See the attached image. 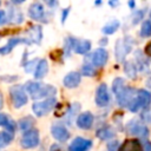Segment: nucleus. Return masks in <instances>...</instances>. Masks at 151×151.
I'll list each match as a JSON object with an SVG mask.
<instances>
[{
    "instance_id": "6e6552de",
    "label": "nucleus",
    "mask_w": 151,
    "mask_h": 151,
    "mask_svg": "<svg viewBox=\"0 0 151 151\" xmlns=\"http://www.w3.org/2000/svg\"><path fill=\"white\" fill-rule=\"evenodd\" d=\"M131 50V44L129 42L127 39H124V40H118L117 41V45H116V57H117V60L118 61H122L126 53H129Z\"/></svg>"
},
{
    "instance_id": "39448f33",
    "label": "nucleus",
    "mask_w": 151,
    "mask_h": 151,
    "mask_svg": "<svg viewBox=\"0 0 151 151\" xmlns=\"http://www.w3.org/2000/svg\"><path fill=\"white\" fill-rule=\"evenodd\" d=\"M55 99L54 98H47L42 101H37L32 105V110L33 112L38 116V117H41V116H45L50 111H52V109L54 107L55 105Z\"/></svg>"
},
{
    "instance_id": "f704fd0d",
    "label": "nucleus",
    "mask_w": 151,
    "mask_h": 151,
    "mask_svg": "<svg viewBox=\"0 0 151 151\" xmlns=\"http://www.w3.org/2000/svg\"><path fill=\"white\" fill-rule=\"evenodd\" d=\"M150 17H151V12H150Z\"/></svg>"
},
{
    "instance_id": "20e7f679",
    "label": "nucleus",
    "mask_w": 151,
    "mask_h": 151,
    "mask_svg": "<svg viewBox=\"0 0 151 151\" xmlns=\"http://www.w3.org/2000/svg\"><path fill=\"white\" fill-rule=\"evenodd\" d=\"M150 104H151V94L145 90H139L137 93V97L129 105V109L131 111H137L139 107L146 109Z\"/></svg>"
},
{
    "instance_id": "9b49d317",
    "label": "nucleus",
    "mask_w": 151,
    "mask_h": 151,
    "mask_svg": "<svg viewBox=\"0 0 151 151\" xmlns=\"http://www.w3.org/2000/svg\"><path fill=\"white\" fill-rule=\"evenodd\" d=\"M91 145H92L91 140L78 137L71 143V145L68 147V151H87L91 147Z\"/></svg>"
},
{
    "instance_id": "a211bd4d",
    "label": "nucleus",
    "mask_w": 151,
    "mask_h": 151,
    "mask_svg": "<svg viewBox=\"0 0 151 151\" xmlns=\"http://www.w3.org/2000/svg\"><path fill=\"white\" fill-rule=\"evenodd\" d=\"M127 131L133 134H139V136H144V137L147 136V129L144 125L137 124V122H131L127 125Z\"/></svg>"
},
{
    "instance_id": "2eb2a0df",
    "label": "nucleus",
    "mask_w": 151,
    "mask_h": 151,
    "mask_svg": "<svg viewBox=\"0 0 151 151\" xmlns=\"http://www.w3.org/2000/svg\"><path fill=\"white\" fill-rule=\"evenodd\" d=\"M79 83H80V74L78 72H70L64 78V85L68 88H73L78 86Z\"/></svg>"
},
{
    "instance_id": "473e14b6",
    "label": "nucleus",
    "mask_w": 151,
    "mask_h": 151,
    "mask_svg": "<svg viewBox=\"0 0 151 151\" xmlns=\"http://www.w3.org/2000/svg\"><path fill=\"white\" fill-rule=\"evenodd\" d=\"M146 84H147V86H149V87H151V78H149V79H147Z\"/></svg>"
},
{
    "instance_id": "4468645a",
    "label": "nucleus",
    "mask_w": 151,
    "mask_h": 151,
    "mask_svg": "<svg viewBox=\"0 0 151 151\" xmlns=\"http://www.w3.org/2000/svg\"><path fill=\"white\" fill-rule=\"evenodd\" d=\"M92 123H93V116L90 113V112H85V113H81L78 119H77V125L80 127V129H84V130H87L92 126Z\"/></svg>"
},
{
    "instance_id": "f257e3e1",
    "label": "nucleus",
    "mask_w": 151,
    "mask_h": 151,
    "mask_svg": "<svg viewBox=\"0 0 151 151\" xmlns=\"http://www.w3.org/2000/svg\"><path fill=\"white\" fill-rule=\"evenodd\" d=\"M112 90H113L120 106H126V105H130L132 103V100H133L132 94H131L132 90L127 88L125 86V81L123 79H120V78L114 79L113 85H112Z\"/></svg>"
},
{
    "instance_id": "4be33fe9",
    "label": "nucleus",
    "mask_w": 151,
    "mask_h": 151,
    "mask_svg": "<svg viewBox=\"0 0 151 151\" xmlns=\"http://www.w3.org/2000/svg\"><path fill=\"white\" fill-rule=\"evenodd\" d=\"M113 134H114V132L111 127H103L97 131V137H99L100 139H109V138L113 137Z\"/></svg>"
},
{
    "instance_id": "f8f14e48",
    "label": "nucleus",
    "mask_w": 151,
    "mask_h": 151,
    "mask_svg": "<svg viewBox=\"0 0 151 151\" xmlns=\"http://www.w3.org/2000/svg\"><path fill=\"white\" fill-rule=\"evenodd\" d=\"M44 13H45L44 7H42V5L39 4V2L32 4V5L29 6V8H28V15H29V18H32L33 20H42Z\"/></svg>"
},
{
    "instance_id": "6ab92c4d",
    "label": "nucleus",
    "mask_w": 151,
    "mask_h": 151,
    "mask_svg": "<svg viewBox=\"0 0 151 151\" xmlns=\"http://www.w3.org/2000/svg\"><path fill=\"white\" fill-rule=\"evenodd\" d=\"M47 71H48V64H47V61L45 59H42L37 65V68H35V72H34V77L37 79H41V78L45 77Z\"/></svg>"
},
{
    "instance_id": "7c9ffc66",
    "label": "nucleus",
    "mask_w": 151,
    "mask_h": 151,
    "mask_svg": "<svg viewBox=\"0 0 151 151\" xmlns=\"http://www.w3.org/2000/svg\"><path fill=\"white\" fill-rule=\"evenodd\" d=\"M5 18V11L0 9V22H2V19Z\"/></svg>"
},
{
    "instance_id": "412c9836",
    "label": "nucleus",
    "mask_w": 151,
    "mask_h": 151,
    "mask_svg": "<svg viewBox=\"0 0 151 151\" xmlns=\"http://www.w3.org/2000/svg\"><path fill=\"white\" fill-rule=\"evenodd\" d=\"M119 27V21L118 20H112L110 21L109 24H106L104 27H103V33L105 34H112L117 31V28Z\"/></svg>"
},
{
    "instance_id": "1a4fd4ad",
    "label": "nucleus",
    "mask_w": 151,
    "mask_h": 151,
    "mask_svg": "<svg viewBox=\"0 0 151 151\" xmlns=\"http://www.w3.org/2000/svg\"><path fill=\"white\" fill-rule=\"evenodd\" d=\"M109 92H107V87L105 84L99 85V87L97 88V93H96V104L100 107H104L109 104Z\"/></svg>"
},
{
    "instance_id": "5701e85b",
    "label": "nucleus",
    "mask_w": 151,
    "mask_h": 151,
    "mask_svg": "<svg viewBox=\"0 0 151 151\" xmlns=\"http://www.w3.org/2000/svg\"><path fill=\"white\" fill-rule=\"evenodd\" d=\"M13 139V136L9 132H0V149L7 146Z\"/></svg>"
},
{
    "instance_id": "c756f323",
    "label": "nucleus",
    "mask_w": 151,
    "mask_h": 151,
    "mask_svg": "<svg viewBox=\"0 0 151 151\" xmlns=\"http://www.w3.org/2000/svg\"><path fill=\"white\" fill-rule=\"evenodd\" d=\"M145 52H146V54L151 55V42H150V44H147V46L145 47Z\"/></svg>"
},
{
    "instance_id": "a878e982",
    "label": "nucleus",
    "mask_w": 151,
    "mask_h": 151,
    "mask_svg": "<svg viewBox=\"0 0 151 151\" xmlns=\"http://www.w3.org/2000/svg\"><path fill=\"white\" fill-rule=\"evenodd\" d=\"M83 73H84L85 76L92 77V76L94 74V70H93L90 65H84V67H83Z\"/></svg>"
},
{
    "instance_id": "dca6fc26",
    "label": "nucleus",
    "mask_w": 151,
    "mask_h": 151,
    "mask_svg": "<svg viewBox=\"0 0 151 151\" xmlns=\"http://www.w3.org/2000/svg\"><path fill=\"white\" fill-rule=\"evenodd\" d=\"M20 42H26V44H28L29 41L28 40H26V39H22V38H11L9 40H8V42L4 46V47H0V54H8L18 44H20Z\"/></svg>"
},
{
    "instance_id": "2f4dec72",
    "label": "nucleus",
    "mask_w": 151,
    "mask_h": 151,
    "mask_svg": "<svg viewBox=\"0 0 151 151\" xmlns=\"http://www.w3.org/2000/svg\"><path fill=\"white\" fill-rule=\"evenodd\" d=\"M2 104H4V97H2V93L0 91V109L2 107Z\"/></svg>"
},
{
    "instance_id": "cd10ccee",
    "label": "nucleus",
    "mask_w": 151,
    "mask_h": 151,
    "mask_svg": "<svg viewBox=\"0 0 151 151\" xmlns=\"http://www.w3.org/2000/svg\"><path fill=\"white\" fill-rule=\"evenodd\" d=\"M143 145H144V151H151V143L144 142Z\"/></svg>"
},
{
    "instance_id": "423d86ee",
    "label": "nucleus",
    "mask_w": 151,
    "mask_h": 151,
    "mask_svg": "<svg viewBox=\"0 0 151 151\" xmlns=\"http://www.w3.org/2000/svg\"><path fill=\"white\" fill-rule=\"evenodd\" d=\"M20 144L25 149H32L35 147L39 144V132L38 130H29L24 133V136L20 139Z\"/></svg>"
},
{
    "instance_id": "b1692460",
    "label": "nucleus",
    "mask_w": 151,
    "mask_h": 151,
    "mask_svg": "<svg viewBox=\"0 0 151 151\" xmlns=\"http://www.w3.org/2000/svg\"><path fill=\"white\" fill-rule=\"evenodd\" d=\"M125 73L127 74L129 78H132V79L136 78V73H137L136 72V67H134V65L131 61L126 63V65H125Z\"/></svg>"
},
{
    "instance_id": "c85d7f7f",
    "label": "nucleus",
    "mask_w": 151,
    "mask_h": 151,
    "mask_svg": "<svg viewBox=\"0 0 151 151\" xmlns=\"http://www.w3.org/2000/svg\"><path fill=\"white\" fill-rule=\"evenodd\" d=\"M34 63H35V61H29V63L26 65V67H25L26 72H31V71H32V65H34Z\"/></svg>"
},
{
    "instance_id": "0eeeda50",
    "label": "nucleus",
    "mask_w": 151,
    "mask_h": 151,
    "mask_svg": "<svg viewBox=\"0 0 151 151\" xmlns=\"http://www.w3.org/2000/svg\"><path fill=\"white\" fill-rule=\"evenodd\" d=\"M68 42L71 45V47L73 48V51L76 53L79 54H84L86 52H88L90 47H91V42L88 40H77V39H68Z\"/></svg>"
},
{
    "instance_id": "72a5a7b5",
    "label": "nucleus",
    "mask_w": 151,
    "mask_h": 151,
    "mask_svg": "<svg viewBox=\"0 0 151 151\" xmlns=\"http://www.w3.org/2000/svg\"><path fill=\"white\" fill-rule=\"evenodd\" d=\"M51 151H59V149H58L57 146H53V147L51 149Z\"/></svg>"
},
{
    "instance_id": "9d476101",
    "label": "nucleus",
    "mask_w": 151,
    "mask_h": 151,
    "mask_svg": "<svg viewBox=\"0 0 151 151\" xmlns=\"http://www.w3.org/2000/svg\"><path fill=\"white\" fill-rule=\"evenodd\" d=\"M92 64L97 67H103L107 61V52L104 48H97L91 55Z\"/></svg>"
},
{
    "instance_id": "f3484780",
    "label": "nucleus",
    "mask_w": 151,
    "mask_h": 151,
    "mask_svg": "<svg viewBox=\"0 0 151 151\" xmlns=\"http://www.w3.org/2000/svg\"><path fill=\"white\" fill-rule=\"evenodd\" d=\"M119 151H142V144L137 139H127L123 143Z\"/></svg>"
},
{
    "instance_id": "bb28decb",
    "label": "nucleus",
    "mask_w": 151,
    "mask_h": 151,
    "mask_svg": "<svg viewBox=\"0 0 151 151\" xmlns=\"http://www.w3.org/2000/svg\"><path fill=\"white\" fill-rule=\"evenodd\" d=\"M8 119H9V118H8L5 113H0V126H5V124L7 123Z\"/></svg>"
},
{
    "instance_id": "393cba45",
    "label": "nucleus",
    "mask_w": 151,
    "mask_h": 151,
    "mask_svg": "<svg viewBox=\"0 0 151 151\" xmlns=\"http://www.w3.org/2000/svg\"><path fill=\"white\" fill-rule=\"evenodd\" d=\"M140 35L143 37H150L151 35V22L150 21H144L140 28Z\"/></svg>"
},
{
    "instance_id": "f03ea898",
    "label": "nucleus",
    "mask_w": 151,
    "mask_h": 151,
    "mask_svg": "<svg viewBox=\"0 0 151 151\" xmlns=\"http://www.w3.org/2000/svg\"><path fill=\"white\" fill-rule=\"evenodd\" d=\"M26 90L33 99H39L55 93V88L51 85H44L37 81H28L26 84Z\"/></svg>"
},
{
    "instance_id": "aec40b11",
    "label": "nucleus",
    "mask_w": 151,
    "mask_h": 151,
    "mask_svg": "<svg viewBox=\"0 0 151 151\" xmlns=\"http://www.w3.org/2000/svg\"><path fill=\"white\" fill-rule=\"evenodd\" d=\"M33 123H34V120H33L32 117H25V118H22V119L19 120V129L21 131L27 132L33 126Z\"/></svg>"
},
{
    "instance_id": "7ed1b4c3",
    "label": "nucleus",
    "mask_w": 151,
    "mask_h": 151,
    "mask_svg": "<svg viewBox=\"0 0 151 151\" xmlns=\"http://www.w3.org/2000/svg\"><path fill=\"white\" fill-rule=\"evenodd\" d=\"M9 96H11L12 104H13V106L15 109L21 107L27 103V94H26L24 87L20 86V85L12 86L9 88Z\"/></svg>"
},
{
    "instance_id": "ddd939ff",
    "label": "nucleus",
    "mask_w": 151,
    "mask_h": 151,
    "mask_svg": "<svg viewBox=\"0 0 151 151\" xmlns=\"http://www.w3.org/2000/svg\"><path fill=\"white\" fill-rule=\"evenodd\" d=\"M51 133H52V136H53L57 140H59V142H65V140L68 139V137H70L67 130H66L64 126H61V125H53L52 129H51Z\"/></svg>"
}]
</instances>
